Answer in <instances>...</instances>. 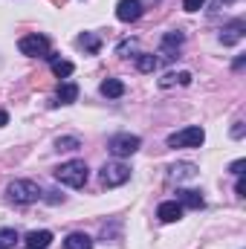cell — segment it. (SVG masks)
Wrapping results in <instances>:
<instances>
[{"mask_svg":"<svg viewBox=\"0 0 246 249\" xmlns=\"http://www.w3.org/2000/svg\"><path fill=\"white\" fill-rule=\"evenodd\" d=\"M177 81H180L183 87H188V84H191V72H177Z\"/></svg>","mask_w":246,"mask_h":249,"instance_id":"24","label":"cell"},{"mask_svg":"<svg viewBox=\"0 0 246 249\" xmlns=\"http://www.w3.org/2000/svg\"><path fill=\"white\" fill-rule=\"evenodd\" d=\"M50 64H53V72H55L58 78H70V75H72V70H75L67 58H55V55H50Z\"/></svg>","mask_w":246,"mask_h":249,"instance_id":"15","label":"cell"},{"mask_svg":"<svg viewBox=\"0 0 246 249\" xmlns=\"http://www.w3.org/2000/svg\"><path fill=\"white\" fill-rule=\"evenodd\" d=\"M6 194H9V200H12V203H18V206L38 203V200L44 197V191L38 188V183H32V180H15V183H9Z\"/></svg>","mask_w":246,"mask_h":249,"instance_id":"2","label":"cell"},{"mask_svg":"<svg viewBox=\"0 0 246 249\" xmlns=\"http://www.w3.org/2000/svg\"><path fill=\"white\" fill-rule=\"evenodd\" d=\"M244 32H246L244 20H232V23L223 26V32H220V44H223V47H235V44L244 38Z\"/></svg>","mask_w":246,"mask_h":249,"instance_id":"8","label":"cell"},{"mask_svg":"<svg viewBox=\"0 0 246 249\" xmlns=\"http://www.w3.org/2000/svg\"><path fill=\"white\" fill-rule=\"evenodd\" d=\"M232 136H235V139H241V136H244V122H235V127H232Z\"/></svg>","mask_w":246,"mask_h":249,"instance_id":"26","label":"cell"},{"mask_svg":"<svg viewBox=\"0 0 246 249\" xmlns=\"http://www.w3.org/2000/svg\"><path fill=\"white\" fill-rule=\"evenodd\" d=\"M130 180V168L124 162H107L102 168V183L107 188H116V186H124Z\"/></svg>","mask_w":246,"mask_h":249,"instance_id":"6","label":"cell"},{"mask_svg":"<svg viewBox=\"0 0 246 249\" xmlns=\"http://www.w3.org/2000/svg\"><path fill=\"white\" fill-rule=\"evenodd\" d=\"M18 50L23 53V55H29V58H50V41L44 38V35H23L20 41H18Z\"/></svg>","mask_w":246,"mask_h":249,"instance_id":"5","label":"cell"},{"mask_svg":"<svg viewBox=\"0 0 246 249\" xmlns=\"http://www.w3.org/2000/svg\"><path fill=\"white\" fill-rule=\"evenodd\" d=\"M87 177H90V171H87L84 160H70V162H61L55 168V180L70 188H81L87 183Z\"/></svg>","mask_w":246,"mask_h":249,"instance_id":"1","label":"cell"},{"mask_svg":"<svg viewBox=\"0 0 246 249\" xmlns=\"http://www.w3.org/2000/svg\"><path fill=\"white\" fill-rule=\"evenodd\" d=\"M185 41V35L180 29H174V32H165V38H162V55L171 61L174 55H177V50H180V44Z\"/></svg>","mask_w":246,"mask_h":249,"instance_id":"10","label":"cell"},{"mask_svg":"<svg viewBox=\"0 0 246 249\" xmlns=\"http://www.w3.org/2000/svg\"><path fill=\"white\" fill-rule=\"evenodd\" d=\"M244 168H246V160H235V162L229 165V171H232V174H238V177L244 174Z\"/></svg>","mask_w":246,"mask_h":249,"instance_id":"23","label":"cell"},{"mask_svg":"<svg viewBox=\"0 0 246 249\" xmlns=\"http://www.w3.org/2000/svg\"><path fill=\"white\" fill-rule=\"evenodd\" d=\"M102 96H107V99H119V96H124V84L119 81V78H107V81H102Z\"/></svg>","mask_w":246,"mask_h":249,"instance_id":"14","label":"cell"},{"mask_svg":"<svg viewBox=\"0 0 246 249\" xmlns=\"http://www.w3.org/2000/svg\"><path fill=\"white\" fill-rule=\"evenodd\" d=\"M203 6H206V0H183L185 12H197V9H203Z\"/></svg>","mask_w":246,"mask_h":249,"instance_id":"22","label":"cell"},{"mask_svg":"<svg viewBox=\"0 0 246 249\" xmlns=\"http://www.w3.org/2000/svg\"><path fill=\"white\" fill-rule=\"evenodd\" d=\"M171 177H177V180H191V177H197V165H191V162H180V165L171 168Z\"/></svg>","mask_w":246,"mask_h":249,"instance_id":"19","label":"cell"},{"mask_svg":"<svg viewBox=\"0 0 246 249\" xmlns=\"http://www.w3.org/2000/svg\"><path fill=\"white\" fill-rule=\"evenodd\" d=\"M159 84H162V87H171V84H177V75H174V72H168V75H165Z\"/></svg>","mask_w":246,"mask_h":249,"instance_id":"25","label":"cell"},{"mask_svg":"<svg viewBox=\"0 0 246 249\" xmlns=\"http://www.w3.org/2000/svg\"><path fill=\"white\" fill-rule=\"evenodd\" d=\"M78 47H84L87 53H99V50H102V41H99V35H93V32H81V35H78Z\"/></svg>","mask_w":246,"mask_h":249,"instance_id":"16","label":"cell"},{"mask_svg":"<svg viewBox=\"0 0 246 249\" xmlns=\"http://www.w3.org/2000/svg\"><path fill=\"white\" fill-rule=\"evenodd\" d=\"M157 217H159L162 223H174V220H180V217H183V206H180L177 200H165V203H159Z\"/></svg>","mask_w":246,"mask_h":249,"instance_id":"9","label":"cell"},{"mask_svg":"<svg viewBox=\"0 0 246 249\" xmlns=\"http://www.w3.org/2000/svg\"><path fill=\"white\" fill-rule=\"evenodd\" d=\"M244 64H246V55H241V58H235L232 67H235V70H244Z\"/></svg>","mask_w":246,"mask_h":249,"instance_id":"28","label":"cell"},{"mask_svg":"<svg viewBox=\"0 0 246 249\" xmlns=\"http://www.w3.org/2000/svg\"><path fill=\"white\" fill-rule=\"evenodd\" d=\"M177 203L180 206H188V209H203V194L200 191H194V188H183V191H177Z\"/></svg>","mask_w":246,"mask_h":249,"instance_id":"12","label":"cell"},{"mask_svg":"<svg viewBox=\"0 0 246 249\" xmlns=\"http://www.w3.org/2000/svg\"><path fill=\"white\" fill-rule=\"evenodd\" d=\"M64 249H93V238L84 232H72V235H67Z\"/></svg>","mask_w":246,"mask_h":249,"instance_id":"13","label":"cell"},{"mask_svg":"<svg viewBox=\"0 0 246 249\" xmlns=\"http://www.w3.org/2000/svg\"><path fill=\"white\" fill-rule=\"evenodd\" d=\"M139 148H142V139H139L136 133H116V136L107 139V151H110L113 157H119V160L133 157Z\"/></svg>","mask_w":246,"mask_h":249,"instance_id":"3","label":"cell"},{"mask_svg":"<svg viewBox=\"0 0 246 249\" xmlns=\"http://www.w3.org/2000/svg\"><path fill=\"white\" fill-rule=\"evenodd\" d=\"M235 191H238V194H241V197H244V194H246V183H244V174H241V177H238V186H235Z\"/></svg>","mask_w":246,"mask_h":249,"instance_id":"27","label":"cell"},{"mask_svg":"<svg viewBox=\"0 0 246 249\" xmlns=\"http://www.w3.org/2000/svg\"><path fill=\"white\" fill-rule=\"evenodd\" d=\"M75 99H78V87H75L72 81H67V84L58 87V102H61V105H72Z\"/></svg>","mask_w":246,"mask_h":249,"instance_id":"17","label":"cell"},{"mask_svg":"<svg viewBox=\"0 0 246 249\" xmlns=\"http://www.w3.org/2000/svg\"><path fill=\"white\" fill-rule=\"evenodd\" d=\"M157 67H159V58H157V55H148V53L136 55V70H139V72H154Z\"/></svg>","mask_w":246,"mask_h":249,"instance_id":"18","label":"cell"},{"mask_svg":"<svg viewBox=\"0 0 246 249\" xmlns=\"http://www.w3.org/2000/svg\"><path fill=\"white\" fill-rule=\"evenodd\" d=\"M55 148L58 151H75V148H81V139L78 136H58L55 139Z\"/></svg>","mask_w":246,"mask_h":249,"instance_id":"20","label":"cell"},{"mask_svg":"<svg viewBox=\"0 0 246 249\" xmlns=\"http://www.w3.org/2000/svg\"><path fill=\"white\" fill-rule=\"evenodd\" d=\"M203 139H206V130L191 124V127H183V130L168 136V148H200Z\"/></svg>","mask_w":246,"mask_h":249,"instance_id":"4","label":"cell"},{"mask_svg":"<svg viewBox=\"0 0 246 249\" xmlns=\"http://www.w3.org/2000/svg\"><path fill=\"white\" fill-rule=\"evenodd\" d=\"M116 18L122 23H133L142 18V0H119L116 3Z\"/></svg>","mask_w":246,"mask_h":249,"instance_id":"7","label":"cell"},{"mask_svg":"<svg viewBox=\"0 0 246 249\" xmlns=\"http://www.w3.org/2000/svg\"><path fill=\"white\" fill-rule=\"evenodd\" d=\"M6 122H9V113H3V110H0V127H3Z\"/></svg>","mask_w":246,"mask_h":249,"instance_id":"29","label":"cell"},{"mask_svg":"<svg viewBox=\"0 0 246 249\" xmlns=\"http://www.w3.org/2000/svg\"><path fill=\"white\" fill-rule=\"evenodd\" d=\"M50 244H53V232L50 229H35V232L26 235V247L29 249H47Z\"/></svg>","mask_w":246,"mask_h":249,"instance_id":"11","label":"cell"},{"mask_svg":"<svg viewBox=\"0 0 246 249\" xmlns=\"http://www.w3.org/2000/svg\"><path fill=\"white\" fill-rule=\"evenodd\" d=\"M15 241H18V232L15 229H0V249L15 247Z\"/></svg>","mask_w":246,"mask_h":249,"instance_id":"21","label":"cell"}]
</instances>
